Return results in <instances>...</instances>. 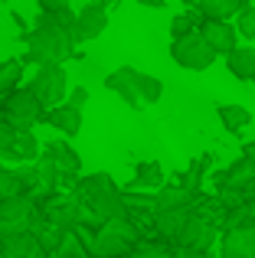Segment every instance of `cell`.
<instances>
[{"label": "cell", "instance_id": "1", "mask_svg": "<svg viewBox=\"0 0 255 258\" xmlns=\"http://www.w3.org/2000/svg\"><path fill=\"white\" fill-rule=\"evenodd\" d=\"M72 196H76L79 206H82V219H79V226L92 229V232H95L98 226H105V222L124 219V216H128V200H124V193L115 186V180H111L108 173L82 176L79 186L72 189Z\"/></svg>", "mask_w": 255, "mask_h": 258}, {"label": "cell", "instance_id": "2", "mask_svg": "<svg viewBox=\"0 0 255 258\" xmlns=\"http://www.w3.org/2000/svg\"><path fill=\"white\" fill-rule=\"evenodd\" d=\"M26 39V56L23 62L33 66H62L66 59L76 56V43H72V33L66 26H59L49 13H39L36 26L30 33H23Z\"/></svg>", "mask_w": 255, "mask_h": 258}, {"label": "cell", "instance_id": "3", "mask_svg": "<svg viewBox=\"0 0 255 258\" xmlns=\"http://www.w3.org/2000/svg\"><path fill=\"white\" fill-rule=\"evenodd\" d=\"M138 226L131 219H111L105 226H98L89 239V255L92 258H131L138 248Z\"/></svg>", "mask_w": 255, "mask_h": 258}, {"label": "cell", "instance_id": "4", "mask_svg": "<svg viewBox=\"0 0 255 258\" xmlns=\"http://www.w3.org/2000/svg\"><path fill=\"white\" fill-rule=\"evenodd\" d=\"M26 92L43 105V111H49V108L66 101V95H69V76H66L62 66H39L36 76L26 85Z\"/></svg>", "mask_w": 255, "mask_h": 258}, {"label": "cell", "instance_id": "5", "mask_svg": "<svg viewBox=\"0 0 255 258\" xmlns=\"http://www.w3.org/2000/svg\"><path fill=\"white\" fill-rule=\"evenodd\" d=\"M170 56H173V62H177L180 69H190V72H203V69H210V66L216 62V52L206 46V39L200 36V30L173 39Z\"/></svg>", "mask_w": 255, "mask_h": 258}, {"label": "cell", "instance_id": "6", "mask_svg": "<svg viewBox=\"0 0 255 258\" xmlns=\"http://www.w3.org/2000/svg\"><path fill=\"white\" fill-rule=\"evenodd\" d=\"M36 219H39V206L30 200V196L4 200V203H0V239H4V235L33 232Z\"/></svg>", "mask_w": 255, "mask_h": 258}, {"label": "cell", "instance_id": "7", "mask_svg": "<svg viewBox=\"0 0 255 258\" xmlns=\"http://www.w3.org/2000/svg\"><path fill=\"white\" fill-rule=\"evenodd\" d=\"M0 111H4V121L13 127V131H30V127L43 118V105H39L26 88H17V92L7 95L4 105H0Z\"/></svg>", "mask_w": 255, "mask_h": 258}, {"label": "cell", "instance_id": "8", "mask_svg": "<svg viewBox=\"0 0 255 258\" xmlns=\"http://www.w3.org/2000/svg\"><path fill=\"white\" fill-rule=\"evenodd\" d=\"M216 226H213L210 219H203V216H197L193 213L190 216V222L183 226V232H180V239H177V248H190V252H210L213 245H216Z\"/></svg>", "mask_w": 255, "mask_h": 258}, {"label": "cell", "instance_id": "9", "mask_svg": "<svg viewBox=\"0 0 255 258\" xmlns=\"http://www.w3.org/2000/svg\"><path fill=\"white\" fill-rule=\"evenodd\" d=\"M39 219L49 222V226L62 229V232H72V229L79 226V219H82V206H79L76 196H59V200H49L43 206V213H39Z\"/></svg>", "mask_w": 255, "mask_h": 258}, {"label": "cell", "instance_id": "10", "mask_svg": "<svg viewBox=\"0 0 255 258\" xmlns=\"http://www.w3.org/2000/svg\"><path fill=\"white\" fill-rule=\"evenodd\" d=\"M108 26V10L98 4H85L82 10L76 13V26H72V39L76 43H92L98 39Z\"/></svg>", "mask_w": 255, "mask_h": 258}, {"label": "cell", "instance_id": "11", "mask_svg": "<svg viewBox=\"0 0 255 258\" xmlns=\"http://www.w3.org/2000/svg\"><path fill=\"white\" fill-rule=\"evenodd\" d=\"M219 252L223 258H255V222L226 229L219 239Z\"/></svg>", "mask_w": 255, "mask_h": 258}, {"label": "cell", "instance_id": "12", "mask_svg": "<svg viewBox=\"0 0 255 258\" xmlns=\"http://www.w3.org/2000/svg\"><path fill=\"white\" fill-rule=\"evenodd\" d=\"M200 36L206 39V46H210L216 56H229V52L239 46L236 26L232 23H219V20H203V23H200Z\"/></svg>", "mask_w": 255, "mask_h": 258}, {"label": "cell", "instance_id": "13", "mask_svg": "<svg viewBox=\"0 0 255 258\" xmlns=\"http://www.w3.org/2000/svg\"><path fill=\"white\" fill-rule=\"evenodd\" d=\"M124 72H128V82H131L141 105H157V101L164 98V82H160L157 76H147V72L131 69V66H124Z\"/></svg>", "mask_w": 255, "mask_h": 258}, {"label": "cell", "instance_id": "14", "mask_svg": "<svg viewBox=\"0 0 255 258\" xmlns=\"http://www.w3.org/2000/svg\"><path fill=\"white\" fill-rule=\"evenodd\" d=\"M39 121H46L49 127H56V131H62L66 138H76L79 131H82V111L79 108H72V105H56V108H49V111H43V118Z\"/></svg>", "mask_w": 255, "mask_h": 258}, {"label": "cell", "instance_id": "15", "mask_svg": "<svg viewBox=\"0 0 255 258\" xmlns=\"http://www.w3.org/2000/svg\"><path fill=\"white\" fill-rule=\"evenodd\" d=\"M0 258H46V252L33 239V232H20L0 239Z\"/></svg>", "mask_w": 255, "mask_h": 258}, {"label": "cell", "instance_id": "16", "mask_svg": "<svg viewBox=\"0 0 255 258\" xmlns=\"http://www.w3.org/2000/svg\"><path fill=\"white\" fill-rule=\"evenodd\" d=\"M197 196L183 186H160L154 196V213H170V209H193Z\"/></svg>", "mask_w": 255, "mask_h": 258}, {"label": "cell", "instance_id": "17", "mask_svg": "<svg viewBox=\"0 0 255 258\" xmlns=\"http://www.w3.org/2000/svg\"><path fill=\"white\" fill-rule=\"evenodd\" d=\"M46 154H49V160H52V167H56L59 176H76L79 170H82V157H79L66 141L49 144V147H46Z\"/></svg>", "mask_w": 255, "mask_h": 258}, {"label": "cell", "instance_id": "18", "mask_svg": "<svg viewBox=\"0 0 255 258\" xmlns=\"http://www.w3.org/2000/svg\"><path fill=\"white\" fill-rule=\"evenodd\" d=\"M190 209H170V213H154V226H157V235L167 242H177L183 226L190 222Z\"/></svg>", "mask_w": 255, "mask_h": 258}, {"label": "cell", "instance_id": "19", "mask_svg": "<svg viewBox=\"0 0 255 258\" xmlns=\"http://www.w3.org/2000/svg\"><path fill=\"white\" fill-rule=\"evenodd\" d=\"M226 66H229V72L239 82H255V49L252 46H236L226 56Z\"/></svg>", "mask_w": 255, "mask_h": 258}, {"label": "cell", "instance_id": "20", "mask_svg": "<svg viewBox=\"0 0 255 258\" xmlns=\"http://www.w3.org/2000/svg\"><path fill=\"white\" fill-rule=\"evenodd\" d=\"M245 7V0H197V13L206 20H219V23H229V17H236Z\"/></svg>", "mask_w": 255, "mask_h": 258}, {"label": "cell", "instance_id": "21", "mask_svg": "<svg viewBox=\"0 0 255 258\" xmlns=\"http://www.w3.org/2000/svg\"><path fill=\"white\" fill-rule=\"evenodd\" d=\"M10 160H20V164H36L39 157V141L33 131H17V141H13L10 154H7Z\"/></svg>", "mask_w": 255, "mask_h": 258}, {"label": "cell", "instance_id": "22", "mask_svg": "<svg viewBox=\"0 0 255 258\" xmlns=\"http://www.w3.org/2000/svg\"><path fill=\"white\" fill-rule=\"evenodd\" d=\"M105 88H108V92H115V95H118V98L124 101L128 108H134V111L141 108L138 95H134L131 82H128V72H124V66H121V69H115V72H108V76H105Z\"/></svg>", "mask_w": 255, "mask_h": 258}, {"label": "cell", "instance_id": "23", "mask_svg": "<svg viewBox=\"0 0 255 258\" xmlns=\"http://www.w3.org/2000/svg\"><path fill=\"white\" fill-rule=\"evenodd\" d=\"M164 186V170L157 160H144L134 173V180L128 183V189H160Z\"/></svg>", "mask_w": 255, "mask_h": 258}, {"label": "cell", "instance_id": "24", "mask_svg": "<svg viewBox=\"0 0 255 258\" xmlns=\"http://www.w3.org/2000/svg\"><path fill=\"white\" fill-rule=\"evenodd\" d=\"M216 114H219V121H223V127L232 131V134H239L242 127L252 124V111L245 105H219Z\"/></svg>", "mask_w": 255, "mask_h": 258}, {"label": "cell", "instance_id": "25", "mask_svg": "<svg viewBox=\"0 0 255 258\" xmlns=\"http://www.w3.org/2000/svg\"><path fill=\"white\" fill-rule=\"evenodd\" d=\"M255 180V164L252 160H236V164L229 167V170H226V176H223V186L226 189H239V193H242L245 186H249V183Z\"/></svg>", "mask_w": 255, "mask_h": 258}, {"label": "cell", "instance_id": "26", "mask_svg": "<svg viewBox=\"0 0 255 258\" xmlns=\"http://www.w3.org/2000/svg\"><path fill=\"white\" fill-rule=\"evenodd\" d=\"M26 196V176L23 170H0V203Z\"/></svg>", "mask_w": 255, "mask_h": 258}, {"label": "cell", "instance_id": "27", "mask_svg": "<svg viewBox=\"0 0 255 258\" xmlns=\"http://www.w3.org/2000/svg\"><path fill=\"white\" fill-rule=\"evenodd\" d=\"M20 76H23V62H20V59H7V62H0V98H7L10 92H17Z\"/></svg>", "mask_w": 255, "mask_h": 258}, {"label": "cell", "instance_id": "28", "mask_svg": "<svg viewBox=\"0 0 255 258\" xmlns=\"http://www.w3.org/2000/svg\"><path fill=\"white\" fill-rule=\"evenodd\" d=\"M200 23H203V17H200V13H193V10H186V13H180V17H173V20H170V33H173V39L186 36V33H197V30H200Z\"/></svg>", "mask_w": 255, "mask_h": 258}, {"label": "cell", "instance_id": "29", "mask_svg": "<svg viewBox=\"0 0 255 258\" xmlns=\"http://www.w3.org/2000/svg\"><path fill=\"white\" fill-rule=\"evenodd\" d=\"M236 36H245V39H255V7H242L236 13Z\"/></svg>", "mask_w": 255, "mask_h": 258}, {"label": "cell", "instance_id": "30", "mask_svg": "<svg viewBox=\"0 0 255 258\" xmlns=\"http://www.w3.org/2000/svg\"><path fill=\"white\" fill-rule=\"evenodd\" d=\"M13 141H17V131H13L7 121H0V157H7V154H10Z\"/></svg>", "mask_w": 255, "mask_h": 258}, {"label": "cell", "instance_id": "31", "mask_svg": "<svg viewBox=\"0 0 255 258\" xmlns=\"http://www.w3.org/2000/svg\"><path fill=\"white\" fill-rule=\"evenodd\" d=\"M85 101H89V88H85V85L69 88V95H66V105H72V108H79V111H82Z\"/></svg>", "mask_w": 255, "mask_h": 258}, {"label": "cell", "instance_id": "32", "mask_svg": "<svg viewBox=\"0 0 255 258\" xmlns=\"http://www.w3.org/2000/svg\"><path fill=\"white\" fill-rule=\"evenodd\" d=\"M36 4H39L43 13H56V10H62V7H69V0H36Z\"/></svg>", "mask_w": 255, "mask_h": 258}, {"label": "cell", "instance_id": "33", "mask_svg": "<svg viewBox=\"0 0 255 258\" xmlns=\"http://www.w3.org/2000/svg\"><path fill=\"white\" fill-rule=\"evenodd\" d=\"M138 248H141L138 258H170V252H164V248H144V245H138Z\"/></svg>", "mask_w": 255, "mask_h": 258}, {"label": "cell", "instance_id": "34", "mask_svg": "<svg viewBox=\"0 0 255 258\" xmlns=\"http://www.w3.org/2000/svg\"><path fill=\"white\" fill-rule=\"evenodd\" d=\"M170 258H210V255H203V252H190V248H177Z\"/></svg>", "mask_w": 255, "mask_h": 258}, {"label": "cell", "instance_id": "35", "mask_svg": "<svg viewBox=\"0 0 255 258\" xmlns=\"http://www.w3.org/2000/svg\"><path fill=\"white\" fill-rule=\"evenodd\" d=\"M138 4H147V7H164L167 0H138Z\"/></svg>", "mask_w": 255, "mask_h": 258}, {"label": "cell", "instance_id": "36", "mask_svg": "<svg viewBox=\"0 0 255 258\" xmlns=\"http://www.w3.org/2000/svg\"><path fill=\"white\" fill-rule=\"evenodd\" d=\"M245 209H249V216L255 219V200H252V203H245Z\"/></svg>", "mask_w": 255, "mask_h": 258}, {"label": "cell", "instance_id": "37", "mask_svg": "<svg viewBox=\"0 0 255 258\" xmlns=\"http://www.w3.org/2000/svg\"><path fill=\"white\" fill-rule=\"evenodd\" d=\"M92 4H98V7H108V4H115V0H92Z\"/></svg>", "mask_w": 255, "mask_h": 258}, {"label": "cell", "instance_id": "38", "mask_svg": "<svg viewBox=\"0 0 255 258\" xmlns=\"http://www.w3.org/2000/svg\"><path fill=\"white\" fill-rule=\"evenodd\" d=\"M183 4H197V0H183Z\"/></svg>", "mask_w": 255, "mask_h": 258}, {"label": "cell", "instance_id": "39", "mask_svg": "<svg viewBox=\"0 0 255 258\" xmlns=\"http://www.w3.org/2000/svg\"><path fill=\"white\" fill-rule=\"evenodd\" d=\"M0 121H4V111H0Z\"/></svg>", "mask_w": 255, "mask_h": 258}, {"label": "cell", "instance_id": "40", "mask_svg": "<svg viewBox=\"0 0 255 258\" xmlns=\"http://www.w3.org/2000/svg\"><path fill=\"white\" fill-rule=\"evenodd\" d=\"M46 258H56V255H46Z\"/></svg>", "mask_w": 255, "mask_h": 258}]
</instances>
